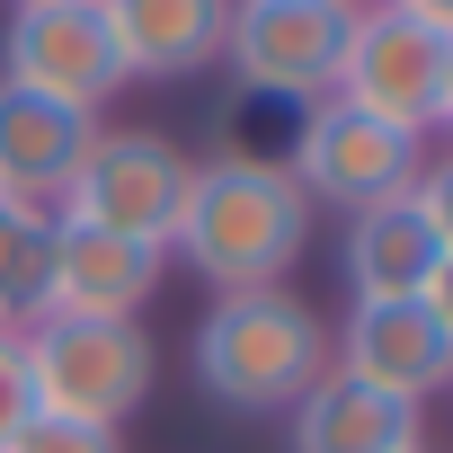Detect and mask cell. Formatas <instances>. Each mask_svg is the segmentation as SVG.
Listing matches in <instances>:
<instances>
[{"label": "cell", "mask_w": 453, "mask_h": 453, "mask_svg": "<svg viewBox=\"0 0 453 453\" xmlns=\"http://www.w3.org/2000/svg\"><path fill=\"white\" fill-rule=\"evenodd\" d=\"M169 250H178L213 294L285 285V276L303 267V250H311V196H303V187L285 178V160H267V151L196 160Z\"/></svg>", "instance_id": "obj_1"}, {"label": "cell", "mask_w": 453, "mask_h": 453, "mask_svg": "<svg viewBox=\"0 0 453 453\" xmlns=\"http://www.w3.org/2000/svg\"><path fill=\"white\" fill-rule=\"evenodd\" d=\"M196 382L222 400V409H294L320 373H329V329L303 294L285 285H258V294H213V311L196 320Z\"/></svg>", "instance_id": "obj_2"}, {"label": "cell", "mask_w": 453, "mask_h": 453, "mask_svg": "<svg viewBox=\"0 0 453 453\" xmlns=\"http://www.w3.org/2000/svg\"><path fill=\"white\" fill-rule=\"evenodd\" d=\"M27 347V382L36 409L54 418H89V426H125L160 373V347L142 320H89V311H45L19 329Z\"/></svg>", "instance_id": "obj_3"}, {"label": "cell", "mask_w": 453, "mask_h": 453, "mask_svg": "<svg viewBox=\"0 0 453 453\" xmlns=\"http://www.w3.org/2000/svg\"><path fill=\"white\" fill-rule=\"evenodd\" d=\"M347 107L435 142L453 125V36L444 27H418L409 10H391V0H365L356 27H347V54H338V89Z\"/></svg>", "instance_id": "obj_4"}, {"label": "cell", "mask_w": 453, "mask_h": 453, "mask_svg": "<svg viewBox=\"0 0 453 453\" xmlns=\"http://www.w3.org/2000/svg\"><path fill=\"white\" fill-rule=\"evenodd\" d=\"M285 178L311 196V204H338V213H373V204H400L418 178H426V142L347 107V98H311L303 125H294V151H285Z\"/></svg>", "instance_id": "obj_5"}, {"label": "cell", "mask_w": 453, "mask_h": 453, "mask_svg": "<svg viewBox=\"0 0 453 453\" xmlns=\"http://www.w3.org/2000/svg\"><path fill=\"white\" fill-rule=\"evenodd\" d=\"M187 178H196V160H187L169 134H151V125H116V134H107V125H98L54 213H72V222H98V232H125V241L169 250L178 204H187Z\"/></svg>", "instance_id": "obj_6"}, {"label": "cell", "mask_w": 453, "mask_h": 453, "mask_svg": "<svg viewBox=\"0 0 453 453\" xmlns=\"http://www.w3.org/2000/svg\"><path fill=\"white\" fill-rule=\"evenodd\" d=\"M356 27V0H232L222 27V63L250 98H285L311 107L338 89V54Z\"/></svg>", "instance_id": "obj_7"}, {"label": "cell", "mask_w": 453, "mask_h": 453, "mask_svg": "<svg viewBox=\"0 0 453 453\" xmlns=\"http://www.w3.org/2000/svg\"><path fill=\"white\" fill-rule=\"evenodd\" d=\"M347 294L356 303H435L453 276V204H444V169H426L400 204L347 213Z\"/></svg>", "instance_id": "obj_8"}, {"label": "cell", "mask_w": 453, "mask_h": 453, "mask_svg": "<svg viewBox=\"0 0 453 453\" xmlns=\"http://www.w3.org/2000/svg\"><path fill=\"white\" fill-rule=\"evenodd\" d=\"M0 81H19L36 98H63L81 116H98L116 89H125V54L107 36V10L98 0H19L10 10V36H0Z\"/></svg>", "instance_id": "obj_9"}, {"label": "cell", "mask_w": 453, "mask_h": 453, "mask_svg": "<svg viewBox=\"0 0 453 453\" xmlns=\"http://www.w3.org/2000/svg\"><path fill=\"white\" fill-rule=\"evenodd\" d=\"M329 365L426 409V391L453 382V303L444 294L435 303H356L347 329L329 338Z\"/></svg>", "instance_id": "obj_10"}, {"label": "cell", "mask_w": 453, "mask_h": 453, "mask_svg": "<svg viewBox=\"0 0 453 453\" xmlns=\"http://www.w3.org/2000/svg\"><path fill=\"white\" fill-rule=\"evenodd\" d=\"M160 267H169V250H151V241H125V232H98V222H72V213H54L45 311L134 320V311L160 294Z\"/></svg>", "instance_id": "obj_11"}, {"label": "cell", "mask_w": 453, "mask_h": 453, "mask_svg": "<svg viewBox=\"0 0 453 453\" xmlns=\"http://www.w3.org/2000/svg\"><path fill=\"white\" fill-rule=\"evenodd\" d=\"M89 134H98V116L0 81V204L54 213L63 187H72V169H81V151H89Z\"/></svg>", "instance_id": "obj_12"}, {"label": "cell", "mask_w": 453, "mask_h": 453, "mask_svg": "<svg viewBox=\"0 0 453 453\" xmlns=\"http://www.w3.org/2000/svg\"><path fill=\"white\" fill-rule=\"evenodd\" d=\"M294 453H426V409L329 365L294 400Z\"/></svg>", "instance_id": "obj_13"}, {"label": "cell", "mask_w": 453, "mask_h": 453, "mask_svg": "<svg viewBox=\"0 0 453 453\" xmlns=\"http://www.w3.org/2000/svg\"><path fill=\"white\" fill-rule=\"evenodd\" d=\"M107 36L125 54V81H196L222 63L232 0H98Z\"/></svg>", "instance_id": "obj_14"}, {"label": "cell", "mask_w": 453, "mask_h": 453, "mask_svg": "<svg viewBox=\"0 0 453 453\" xmlns=\"http://www.w3.org/2000/svg\"><path fill=\"white\" fill-rule=\"evenodd\" d=\"M45 267H54V213L0 204V329L45 320Z\"/></svg>", "instance_id": "obj_15"}, {"label": "cell", "mask_w": 453, "mask_h": 453, "mask_svg": "<svg viewBox=\"0 0 453 453\" xmlns=\"http://www.w3.org/2000/svg\"><path fill=\"white\" fill-rule=\"evenodd\" d=\"M10 453H125V444H116V426H89V418H54V409H36V418L19 426Z\"/></svg>", "instance_id": "obj_16"}, {"label": "cell", "mask_w": 453, "mask_h": 453, "mask_svg": "<svg viewBox=\"0 0 453 453\" xmlns=\"http://www.w3.org/2000/svg\"><path fill=\"white\" fill-rule=\"evenodd\" d=\"M36 418V382H27V347L19 329H0V453L19 444V426Z\"/></svg>", "instance_id": "obj_17"}, {"label": "cell", "mask_w": 453, "mask_h": 453, "mask_svg": "<svg viewBox=\"0 0 453 453\" xmlns=\"http://www.w3.org/2000/svg\"><path fill=\"white\" fill-rule=\"evenodd\" d=\"M391 10H409L418 27H444V36H453V0H391Z\"/></svg>", "instance_id": "obj_18"}, {"label": "cell", "mask_w": 453, "mask_h": 453, "mask_svg": "<svg viewBox=\"0 0 453 453\" xmlns=\"http://www.w3.org/2000/svg\"><path fill=\"white\" fill-rule=\"evenodd\" d=\"M356 10H365V0H356Z\"/></svg>", "instance_id": "obj_19"}, {"label": "cell", "mask_w": 453, "mask_h": 453, "mask_svg": "<svg viewBox=\"0 0 453 453\" xmlns=\"http://www.w3.org/2000/svg\"><path fill=\"white\" fill-rule=\"evenodd\" d=\"M10 10H19V0H10Z\"/></svg>", "instance_id": "obj_20"}]
</instances>
